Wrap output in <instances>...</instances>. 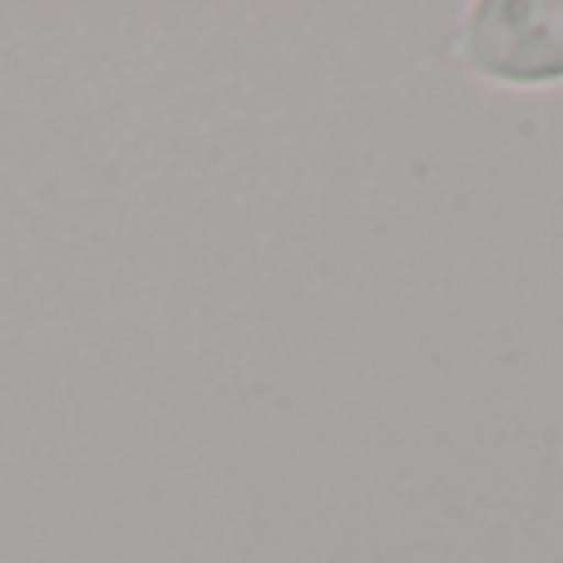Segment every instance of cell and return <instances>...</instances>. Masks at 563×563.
<instances>
[{"label": "cell", "instance_id": "cell-1", "mask_svg": "<svg viewBox=\"0 0 563 563\" xmlns=\"http://www.w3.org/2000/svg\"><path fill=\"white\" fill-rule=\"evenodd\" d=\"M450 49L489 85H563V0H479Z\"/></svg>", "mask_w": 563, "mask_h": 563}]
</instances>
